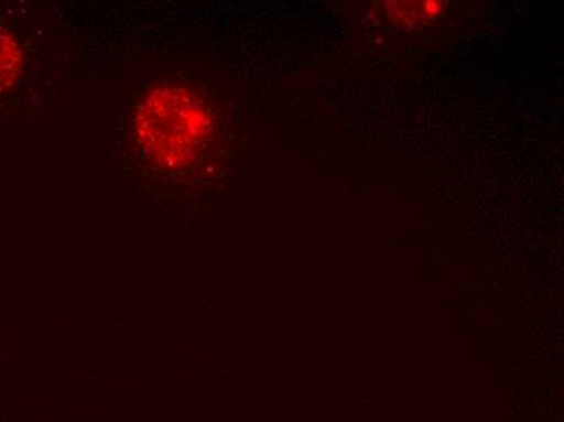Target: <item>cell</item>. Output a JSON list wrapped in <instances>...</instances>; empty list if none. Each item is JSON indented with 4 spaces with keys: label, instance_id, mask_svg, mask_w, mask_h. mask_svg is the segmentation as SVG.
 I'll return each instance as SVG.
<instances>
[{
    "label": "cell",
    "instance_id": "7a4b0ae2",
    "mask_svg": "<svg viewBox=\"0 0 564 422\" xmlns=\"http://www.w3.org/2000/svg\"><path fill=\"white\" fill-rule=\"evenodd\" d=\"M23 56L12 34L0 29V93L12 87L22 72Z\"/></svg>",
    "mask_w": 564,
    "mask_h": 422
},
{
    "label": "cell",
    "instance_id": "6da1fadb",
    "mask_svg": "<svg viewBox=\"0 0 564 422\" xmlns=\"http://www.w3.org/2000/svg\"><path fill=\"white\" fill-rule=\"evenodd\" d=\"M212 132V112L185 88L151 91L133 119V136L141 153L163 170H182L194 163Z\"/></svg>",
    "mask_w": 564,
    "mask_h": 422
}]
</instances>
